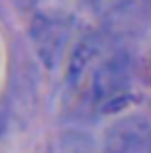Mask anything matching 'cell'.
I'll list each match as a JSON object with an SVG mask.
<instances>
[{"instance_id":"2","label":"cell","mask_w":151,"mask_h":153,"mask_svg":"<svg viewBox=\"0 0 151 153\" xmlns=\"http://www.w3.org/2000/svg\"><path fill=\"white\" fill-rule=\"evenodd\" d=\"M105 153H151V123L144 117H122L107 128Z\"/></svg>"},{"instance_id":"3","label":"cell","mask_w":151,"mask_h":153,"mask_svg":"<svg viewBox=\"0 0 151 153\" xmlns=\"http://www.w3.org/2000/svg\"><path fill=\"white\" fill-rule=\"evenodd\" d=\"M65 38H67V29L61 21L44 17L35 25V40L46 61H52L54 57H58L65 44Z\"/></svg>"},{"instance_id":"1","label":"cell","mask_w":151,"mask_h":153,"mask_svg":"<svg viewBox=\"0 0 151 153\" xmlns=\"http://www.w3.org/2000/svg\"><path fill=\"white\" fill-rule=\"evenodd\" d=\"M73 86L82 90L92 107L113 111L128 100L132 86L130 57L101 38H86L73 52L69 65Z\"/></svg>"}]
</instances>
